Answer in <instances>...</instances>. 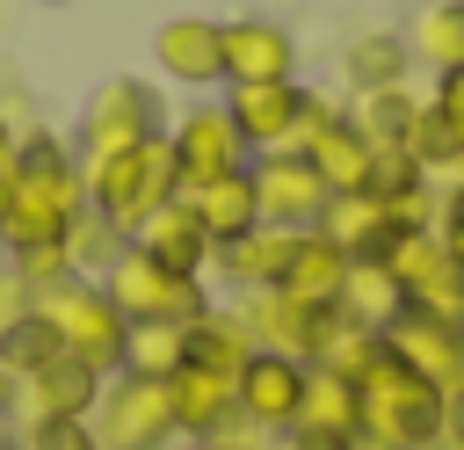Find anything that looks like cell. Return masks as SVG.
<instances>
[{"label":"cell","instance_id":"1","mask_svg":"<svg viewBox=\"0 0 464 450\" xmlns=\"http://www.w3.org/2000/svg\"><path fill=\"white\" fill-rule=\"evenodd\" d=\"M80 181H87V210L109 218L123 240L181 196V174H174V152H167V131L145 138V145H123V152H102V160H80Z\"/></svg>","mask_w":464,"mask_h":450},{"label":"cell","instance_id":"2","mask_svg":"<svg viewBox=\"0 0 464 450\" xmlns=\"http://www.w3.org/2000/svg\"><path fill=\"white\" fill-rule=\"evenodd\" d=\"M362 392V450H442V392L413 377L392 348L355 377Z\"/></svg>","mask_w":464,"mask_h":450},{"label":"cell","instance_id":"3","mask_svg":"<svg viewBox=\"0 0 464 450\" xmlns=\"http://www.w3.org/2000/svg\"><path fill=\"white\" fill-rule=\"evenodd\" d=\"M29 305H36V319L58 334V348H65V356H80V363H87V370H102V377H116V370H123V356H130V319L116 312V298H109L94 276L44 283Z\"/></svg>","mask_w":464,"mask_h":450},{"label":"cell","instance_id":"4","mask_svg":"<svg viewBox=\"0 0 464 450\" xmlns=\"http://www.w3.org/2000/svg\"><path fill=\"white\" fill-rule=\"evenodd\" d=\"M94 283L116 298V312H123L130 327H188L196 312H210L203 276H181V269L152 261L138 240H123V247H116V261H109Z\"/></svg>","mask_w":464,"mask_h":450},{"label":"cell","instance_id":"5","mask_svg":"<svg viewBox=\"0 0 464 450\" xmlns=\"http://www.w3.org/2000/svg\"><path fill=\"white\" fill-rule=\"evenodd\" d=\"M87 428H94V443H102V450H160V443H174V435H181V428H174L167 377H138V370L102 377V399H94Z\"/></svg>","mask_w":464,"mask_h":450},{"label":"cell","instance_id":"6","mask_svg":"<svg viewBox=\"0 0 464 450\" xmlns=\"http://www.w3.org/2000/svg\"><path fill=\"white\" fill-rule=\"evenodd\" d=\"M174 116H167V102H160V87H145V80H130V73H116V80H102L94 94H87V116H80V160H102V152H123V145H145V138H160Z\"/></svg>","mask_w":464,"mask_h":450},{"label":"cell","instance_id":"7","mask_svg":"<svg viewBox=\"0 0 464 450\" xmlns=\"http://www.w3.org/2000/svg\"><path fill=\"white\" fill-rule=\"evenodd\" d=\"M297 152L319 167V181H326V196H362L370 189V174H377V145L355 131V116L341 109V102H304V123H297Z\"/></svg>","mask_w":464,"mask_h":450},{"label":"cell","instance_id":"8","mask_svg":"<svg viewBox=\"0 0 464 450\" xmlns=\"http://www.w3.org/2000/svg\"><path fill=\"white\" fill-rule=\"evenodd\" d=\"M377 261L392 269V283L406 290L413 312L464 319V276H457V261H450V247H442L435 225H406V232H392V247H384Z\"/></svg>","mask_w":464,"mask_h":450},{"label":"cell","instance_id":"9","mask_svg":"<svg viewBox=\"0 0 464 450\" xmlns=\"http://www.w3.org/2000/svg\"><path fill=\"white\" fill-rule=\"evenodd\" d=\"M304 392H312V363L283 356V348H254L232 377V399H239V421L254 435H290L297 414H304Z\"/></svg>","mask_w":464,"mask_h":450},{"label":"cell","instance_id":"10","mask_svg":"<svg viewBox=\"0 0 464 450\" xmlns=\"http://www.w3.org/2000/svg\"><path fill=\"white\" fill-rule=\"evenodd\" d=\"M167 152H174V174H181V189H203V181H218V174H239L254 152H246V138L232 131V116H225V102H196V109H181L174 123H167Z\"/></svg>","mask_w":464,"mask_h":450},{"label":"cell","instance_id":"11","mask_svg":"<svg viewBox=\"0 0 464 450\" xmlns=\"http://www.w3.org/2000/svg\"><path fill=\"white\" fill-rule=\"evenodd\" d=\"M246 181H254L261 225H290V232H312V225H319V210H326V181H319V167H312L297 145L254 152V160H246Z\"/></svg>","mask_w":464,"mask_h":450},{"label":"cell","instance_id":"12","mask_svg":"<svg viewBox=\"0 0 464 450\" xmlns=\"http://www.w3.org/2000/svg\"><path fill=\"white\" fill-rule=\"evenodd\" d=\"M304 102H312V87H297V80H225V116L246 138V152L297 145Z\"/></svg>","mask_w":464,"mask_h":450},{"label":"cell","instance_id":"13","mask_svg":"<svg viewBox=\"0 0 464 450\" xmlns=\"http://www.w3.org/2000/svg\"><path fill=\"white\" fill-rule=\"evenodd\" d=\"M239 319H246V334H254L261 348H283V356H297V363H319L326 341H334V327H341V305L319 312V305H297V298H283V290H246Z\"/></svg>","mask_w":464,"mask_h":450},{"label":"cell","instance_id":"14","mask_svg":"<svg viewBox=\"0 0 464 450\" xmlns=\"http://www.w3.org/2000/svg\"><path fill=\"white\" fill-rule=\"evenodd\" d=\"M384 348L413 370V377H428L435 392H457L464 385V319H435V312H399L392 327H384Z\"/></svg>","mask_w":464,"mask_h":450},{"label":"cell","instance_id":"15","mask_svg":"<svg viewBox=\"0 0 464 450\" xmlns=\"http://www.w3.org/2000/svg\"><path fill=\"white\" fill-rule=\"evenodd\" d=\"M94 399H102V370H87L80 356H51L44 370L22 377L14 414H29V421H87Z\"/></svg>","mask_w":464,"mask_h":450},{"label":"cell","instance_id":"16","mask_svg":"<svg viewBox=\"0 0 464 450\" xmlns=\"http://www.w3.org/2000/svg\"><path fill=\"white\" fill-rule=\"evenodd\" d=\"M152 58L167 80L181 87H225V29L203 22V15H174L160 36H152Z\"/></svg>","mask_w":464,"mask_h":450},{"label":"cell","instance_id":"17","mask_svg":"<svg viewBox=\"0 0 464 450\" xmlns=\"http://www.w3.org/2000/svg\"><path fill=\"white\" fill-rule=\"evenodd\" d=\"M225 29V80H297V44L283 22L268 15H239L218 22Z\"/></svg>","mask_w":464,"mask_h":450},{"label":"cell","instance_id":"18","mask_svg":"<svg viewBox=\"0 0 464 450\" xmlns=\"http://www.w3.org/2000/svg\"><path fill=\"white\" fill-rule=\"evenodd\" d=\"M290 254H297V232H290V225H254L246 240L218 247V254H210V269L246 298V290H276V283H283V269H290Z\"/></svg>","mask_w":464,"mask_h":450},{"label":"cell","instance_id":"19","mask_svg":"<svg viewBox=\"0 0 464 450\" xmlns=\"http://www.w3.org/2000/svg\"><path fill=\"white\" fill-rule=\"evenodd\" d=\"M181 196H188V210H196V225H203V240H210V254H218V247H232V240H246V232L261 225V203H254L246 167H239V174H218V181H203V189H181Z\"/></svg>","mask_w":464,"mask_h":450},{"label":"cell","instance_id":"20","mask_svg":"<svg viewBox=\"0 0 464 450\" xmlns=\"http://www.w3.org/2000/svg\"><path fill=\"white\" fill-rule=\"evenodd\" d=\"M319 232L334 240V247H348V261H377L384 247H392V232H399V218H392V203L384 196H326V210H319Z\"/></svg>","mask_w":464,"mask_h":450},{"label":"cell","instance_id":"21","mask_svg":"<svg viewBox=\"0 0 464 450\" xmlns=\"http://www.w3.org/2000/svg\"><path fill=\"white\" fill-rule=\"evenodd\" d=\"M167 399H174V428H181V435H225V428L239 421L232 377L196 370V363H181V370L167 377Z\"/></svg>","mask_w":464,"mask_h":450},{"label":"cell","instance_id":"22","mask_svg":"<svg viewBox=\"0 0 464 450\" xmlns=\"http://www.w3.org/2000/svg\"><path fill=\"white\" fill-rule=\"evenodd\" d=\"M341 283H348V247H334L319 225L312 232H297V254H290V269H283V298H297V305H341Z\"/></svg>","mask_w":464,"mask_h":450},{"label":"cell","instance_id":"23","mask_svg":"<svg viewBox=\"0 0 464 450\" xmlns=\"http://www.w3.org/2000/svg\"><path fill=\"white\" fill-rule=\"evenodd\" d=\"M261 341L246 334V319L239 312H225V305H210V312H196L188 327H181V363H196V370H218V377H239V363L254 356Z\"/></svg>","mask_w":464,"mask_h":450},{"label":"cell","instance_id":"24","mask_svg":"<svg viewBox=\"0 0 464 450\" xmlns=\"http://www.w3.org/2000/svg\"><path fill=\"white\" fill-rule=\"evenodd\" d=\"M152 261H167V269H181V276H203V261H210V240H203V225H196V210H188V196H174V203H160L138 232H130Z\"/></svg>","mask_w":464,"mask_h":450},{"label":"cell","instance_id":"25","mask_svg":"<svg viewBox=\"0 0 464 450\" xmlns=\"http://www.w3.org/2000/svg\"><path fill=\"white\" fill-rule=\"evenodd\" d=\"M406 51H413V65H428V73L464 65V0H420L413 22H406Z\"/></svg>","mask_w":464,"mask_h":450},{"label":"cell","instance_id":"26","mask_svg":"<svg viewBox=\"0 0 464 450\" xmlns=\"http://www.w3.org/2000/svg\"><path fill=\"white\" fill-rule=\"evenodd\" d=\"M348 87L355 94H370V87H406V73H413V51H406V36L399 29H362L355 44H348Z\"/></svg>","mask_w":464,"mask_h":450},{"label":"cell","instance_id":"27","mask_svg":"<svg viewBox=\"0 0 464 450\" xmlns=\"http://www.w3.org/2000/svg\"><path fill=\"white\" fill-rule=\"evenodd\" d=\"M341 312H348L355 327L384 334V327L406 312V290L392 283V269H384V261H348V283H341Z\"/></svg>","mask_w":464,"mask_h":450},{"label":"cell","instance_id":"28","mask_svg":"<svg viewBox=\"0 0 464 450\" xmlns=\"http://www.w3.org/2000/svg\"><path fill=\"white\" fill-rule=\"evenodd\" d=\"M413 109H420V94H406V87H370V94H355V131L370 138V145H406V131H413Z\"/></svg>","mask_w":464,"mask_h":450},{"label":"cell","instance_id":"29","mask_svg":"<svg viewBox=\"0 0 464 450\" xmlns=\"http://www.w3.org/2000/svg\"><path fill=\"white\" fill-rule=\"evenodd\" d=\"M51 356H65V348H58V334H51L44 319H36V305H29V312H22L14 327H0V363H7L14 377H29V370H44Z\"/></svg>","mask_w":464,"mask_h":450},{"label":"cell","instance_id":"30","mask_svg":"<svg viewBox=\"0 0 464 450\" xmlns=\"http://www.w3.org/2000/svg\"><path fill=\"white\" fill-rule=\"evenodd\" d=\"M406 152H413V160H420L428 174H442V167H464V145H457V131L442 123V109H435V102H420V109H413Z\"/></svg>","mask_w":464,"mask_h":450},{"label":"cell","instance_id":"31","mask_svg":"<svg viewBox=\"0 0 464 450\" xmlns=\"http://www.w3.org/2000/svg\"><path fill=\"white\" fill-rule=\"evenodd\" d=\"M116 247H123V232H116L109 218H94V210H80V218H72V232H65V254H72V269H80V276H102V269L116 261Z\"/></svg>","mask_w":464,"mask_h":450},{"label":"cell","instance_id":"32","mask_svg":"<svg viewBox=\"0 0 464 450\" xmlns=\"http://www.w3.org/2000/svg\"><path fill=\"white\" fill-rule=\"evenodd\" d=\"M123 370H138V377H174V370H181V327H130Z\"/></svg>","mask_w":464,"mask_h":450},{"label":"cell","instance_id":"33","mask_svg":"<svg viewBox=\"0 0 464 450\" xmlns=\"http://www.w3.org/2000/svg\"><path fill=\"white\" fill-rule=\"evenodd\" d=\"M22 450H102V443H94L87 421H29Z\"/></svg>","mask_w":464,"mask_h":450},{"label":"cell","instance_id":"34","mask_svg":"<svg viewBox=\"0 0 464 450\" xmlns=\"http://www.w3.org/2000/svg\"><path fill=\"white\" fill-rule=\"evenodd\" d=\"M435 109H442V123L457 131V145H464V65H450V73H435V94H428Z\"/></svg>","mask_w":464,"mask_h":450},{"label":"cell","instance_id":"35","mask_svg":"<svg viewBox=\"0 0 464 450\" xmlns=\"http://www.w3.org/2000/svg\"><path fill=\"white\" fill-rule=\"evenodd\" d=\"M29 298H36V290H29V276H22L14 261H0V327H14V319L29 312Z\"/></svg>","mask_w":464,"mask_h":450},{"label":"cell","instance_id":"36","mask_svg":"<svg viewBox=\"0 0 464 450\" xmlns=\"http://www.w3.org/2000/svg\"><path fill=\"white\" fill-rule=\"evenodd\" d=\"M442 450H464V385L442 392Z\"/></svg>","mask_w":464,"mask_h":450},{"label":"cell","instance_id":"37","mask_svg":"<svg viewBox=\"0 0 464 450\" xmlns=\"http://www.w3.org/2000/svg\"><path fill=\"white\" fill-rule=\"evenodd\" d=\"M435 232H442V247H450V261H457V276H464V210H450Z\"/></svg>","mask_w":464,"mask_h":450},{"label":"cell","instance_id":"38","mask_svg":"<svg viewBox=\"0 0 464 450\" xmlns=\"http://www.w3.org/2000/svg\"><path fill=\"white\" fill-rule=\"evenodd\" d=\"M14 392H22V377H14V370H7V363H0V421H7V414H14Z\"/></svg>","mask_w":464,"mask_h":450},{"label":"cell","instance_id":"39","mask_svg":"<svg viewBox=\"0 0 464 450\" xmlns=\"http://www.w3.org/2000/svg\"><path fill=\"white\" fill-rule=\"evenodd\" d=\"M160 450H225L218 435H174V443H160Z\"/></svg>","mask_w":464,"mask_h":450},{"label":"cell","instance_id":"40","mask_svg":"<svg viewBox=\"0 0 464 450\" xmlns=\"http://www.w3.org/2000/svg\"><path fill=\"white\" fill-rule=\"evenodd\" d=\"M14 138H22V131H14V116L0 109V160H14Z\"/></svg>","mask_w":464,"mask_h":450},{"label":"cell","instance_id":"41","mask_svg":"<svg viewBox=\"0 0 464 450\" xmlns=\"http://www.w3.org/2000/svg\"><path fill=\"white\" fill-rule=\"evenodd\" d=\"M0 450H22V435H7V428H0Z\"/></svg>","mask_w":464,"mask_h":450},{"label":"cell","instance_id":"42","mask_svg":"<svg viewBox=\"0 0 464 450\" xmlns=\"http://www.w3.org/2000/svg\"><path fill=\"white\" fill-rule=\"evenodd\" d=\"M450 210H464V181H457V196H450Z\"/></svg>","mask_w":464,"mask_h":450},{"label":"cell","instance_id":"43","mask_svg":"<svg viewBox=\"0 0 464 450\" xmlns=\"http://www.w3.org/2000/svg\"><path fill=\"white\" fill-rule=\"evenodd\" d=\"M36 7H72V0H36Z\"/></svg>","mask_w":464,"mask_h":450}]
</instances>
